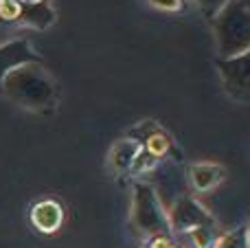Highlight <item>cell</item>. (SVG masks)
<instances>
[{"mask_svg": "<svg viewBox=\"0 0 250 248\" xmlns=\"http://www.w3.org/2000/svg\"><path fill=\"white\" fill-rule=\"evenodd\" d=\"M2 95L9 97L20 108L35 110V112L53 110L57 105V99H60L55 79L42 66V62H33V64L13 68L2 79Z\"/></svg>", "mask_w": 250, "mask_h": 248, "instance_id": "1", "label": "cell"}, {"mask_svg": "<svg viewBox=\"0 0 250 248\" xmlns=\"http://www.w3.org/2000/svg\"><path fill=\"white\" fill-rule=\"evenodd\" d=\"M211 22L217 60H230L250 48V7L244 0H230Z\"/></svg>", "mask_w": 250, "mask_h": 248, "instance_id": "2", "label": "cell"}, {"mask_svg": "<svg viewBox=\"0 0 250 248\" xmlns=\"http://www.w3.org/2000/svg\"><path fill=\"white\" fill-rule=\"evenodd\" d=\"M132 227L138 235H169V218L163 200L149 183H134L132 187Z\"/></svg>", "mask_w": 250, "mask_h": 248, "instance_id": "3", "label": "cell"}, {"mask_svg": "<svg viewBox=\"0 0 250 248\" xmlns=\"http://www.w3.org/2000/svg\"><path fill=\"white\" fill-rule=\"evenodd\" d=\"M215 68L226 95L239 103H250V48L230 60H217Z\"/></svg>", "mask_w": 250, "mask_h": 248, "instance_id": "4", "label": "cell"}, {"mask_svg": "<svg viewBox=\"0 0 250 248\" xmlns=\"http://www.w3.org/2000/svg\"><path fill=\"white\" fill-rule=\"evenodd\" d=\"M167 218L171 233H178V235H187L200 227H215V218L191 196L178 198L167 211Z\"/></svg>", "mask_w": 250, "mask_h": 248, "instance_id": "5", "label": "cell"}, {"mask_svg": "<svg viewBox=\"0 0 250 248\" xmlns=\"http://www.w3.org/2000/svg\"><path fill=\"white\" fill-rule=\"evenodd\" d=\"M129 139L138 141L143 145V149H147L149 154H154L156 158H173L180 161V152H178L173 139L158 125L156 121H143L141 125H136L134 130H129Z\"/></svg>", "mask_w": 250, "mask_h": 248, "instance_id": "6", "label": "cell"}, {"mask_svg": "<svg viewBox=\"0 0 250 248\" xmlns=\"http://www.w3.org/2000/svg\"><path fill=\"white\" fill-rule=\"evenodd\" d=\"M33 62H42V60L31 48V44L26 40H11L7 44H0V95H2V79L13 68L24 64H33Z\"/></svg>", "mask_w": 250, "mask_h": 248, "instance_id": "7", "label": "cell"}, {"mask_svg": "<svg viewBox=\"0 0 250 248\" xmlns=\"http://www.w3.org/2000/svg\"><path fill=\"white\" fill-rule=\"evenodd\" d=\"M29 218L35 231L51 235V233L60 231L64 224V207L57 200H40L31 207Z\"/></svg>", "mask_w": 250, "mask_h": 248, "instance_id": "8", "label": "cell"}, {"mask_svg": "<svg viewBox=\"0 0 250 248\" xmlns=\"http://www.w3.org/2000/svg\"><path fill=\"white\" fill-rule=\"evenodd\" d=\"M55 9H53L51 0H35V2H22V13H20V24L29 26V29L44 31L53 26L55 22Z\"/></svg>", "mask_w": 250, "mask_h": 248, "instance_id": "9", "label": "cell"}, {"mask_svg": "<svg viewBox=\"0 0 250 248\" xmlns=\"http://www.w3.org/2000/svg\"><path fill=\"white\" fill-rule=\"evenodd\" d=\"M224 178L226 169L222 165H215V163H193L189 167V180L195 191L200 193L215 189L220 183H224Z\"/></svg>", "mask_w": 250, "mask_h": 248, "instance_id": "10", "label": "cell"}, {"mask_svg": "<svg viewBox=\"0 0 250 248\" xmlns=\"http://www.w3.org/2000/svg\"><path fill=\"white\" fill-rule=\"evenodd\" d=\"M143 149V145L134 139H119L117 143L110 147V154H108V161H110V167H112L117 174H125V171H132V165L136 161L138 152Z\"/></svg>", "mask_w": 250, "mask_h": 248, "instance_id": "11", "label": "cell"}, {"mask_svg": "<svg viewBox=\"0 0 250 248\" xmlns=\"http://www.w3.org/2000/svg\"><path fill=\"white\" fill-rule=\"evenodd\" d=\"M213 248H250L248 227L246 224H239L237 228H230L224 235H217Z\"/></svg>", "mask_w": 250, "mask_h": 248, "instance_id": "12", "label": "cell"}, {"mask_svg": "<svg viewBox=\"0 0 250 248\" xmlns=\"http://www.w3.org/2000/svg\"><path fill=\"white\" fill-rule=\"evenodd\" d=\"M217 227H200V228H193L191 233H187L189 237L191 246L193 248H213L217 240Z\"/></svg>", "mask_w": 250, "mask_h": 248, "instance_id": "13", "label": "cell"}, {"mask_svg": "<svg viewBox=\"0 0 250 248\" xmlns=\"http://www.w3.org/2000/svg\"><path fill=\"white\" fill-rule=\"evenodd\" d=\"M22 13L20 0H0V20L2 22H18Z\"/></svg>", "mask_w": 250, "mask_h": 248, "instance_id": "14", "label": "cell"}, {"mask_svg": "<svg viewBox=\"0 0 250 248\" xmlns=\"http://www.w3.org/2000/svg\"><path fill=\"white\" fill-rule=\"evenodd\" d=\"M147 7L156 9V11H165V13H180L185 11V0H141Z\"/></svg>", "mask_w": 250, "mask_h": 248, "instance_id": "15", "label": "cell"}, {"mask_svg": "<svg viewBox=\"0 0 250 248\" xmlns=\"http://www.w3.org/2000/svg\"><path fill=\"white\" fill-rule=\"evenodd\" d=\"M156 165H158V158H156L154 154H149L147 149H141L136 161H134V165H132V171L134 174H145V171L154 169Z\"/></svg>", "mask_w": 250, "mask_h": 248, "instance_id": "16", "label": "cell"}, {"mask_svg": "<svg viewBox=\"0 0 250 248\" xmlns=\"http://www.w3.org/2000/svg\"><path fill=\"white\" fill-rule=\"evenodd\" d=\"M229 2L230 0H195V4L200 7V11H202L204 18H208V20H213V18H215Z\"/></svg>", "mask_w": 250, "mask_h": 248, "instance_id": "17", "label": "cell"}, {"mask_svg": "<svg viewBox=\"0 0 250 248\" xmlns=\"http://www.w3.org/2000/svg\"><path fill=\"white\" fill-rule=\"evenodd\" d=\"M147 248H182V246H178L169 235H156V237H149Z\"/></svg>", "mask_w": 250, "mask_h": 248, "instance_id": "18", "label": "cell"}, {"mask_svg": "<svg viewBox=\"0 0 250 248\" xmlns=\"http://www.w3.org/2000/svg\"><path fill=\"white\" fill-rule=\"evenodd\" d=\"M246 227H248V237H250V220H248V224H246Z\"/></svg>", "mask_w": 250, "mask_h": 248, "instance_id": "19", "label": "cell"}, {"mask_svg": "<svg viewBox=\"0 0 250 248\" xmlns=\"http://www.w3.org/2000/svg\"><path fill=\"white\" fill-rule=\"evenodd\" d=\"M20 2H35V0H20Z\"/></svg>", "mask_w": 250, "mask_h": 248, "instance_id": "20", "label": "cell"}, {"mask_svg": "<svg viewBox=\"0 0 250 248\" xmlns=\"http://www.w3.org/2000/svg\"><path fill=\"white\" fill-rule=\"evenodd\" d=\"M244 2H246V4H248V7H250V0H244Z\"/></svg>", "mask_w": 250, "mask_h": 248, "instance_id": "21", "label": "cell"}, {"mask_svg": "<svg viewBox=\"0 0 250 248\" xmlns=\"http://www.w3.org/2000/svg\"><path fill=\"white\" fill-rule=\"evenodd\" d=\"M145 248H147V246H145Z\"/></svg>", "mask_w": 250, "mask_h": 248, "instance_id": "22", "label": "cell"}]
</instances>
